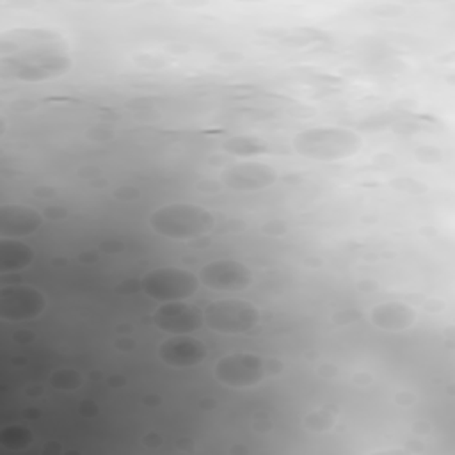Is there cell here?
<instances>
[{
	"mask_svg": "<svg viewBox=\"0 0 455 455\" xmlns=\"http://www.w3.org/2000/svg\"><path fill=\"white\" fill-rule=\"evenodd\" d=\"M199 281L204 286L219 291H240L251 284L252 274L251 268L242 261L217 259L201 268Z\"/></svg>",
	"mask_w": 455,
	"mask_h": 455,
	"instance_id": "obj_8",
	"label": "cell"
},
{
	"mask_svg": "<svg viewBox=\"0 0 455 455\" xmlns=\"http://www.w3.org/2000/svg\"><path fill=\"white\" fill-rule=\"evenodd\" d=\"M50 382L53 387L62 389V391H69V389H76L80 386V375L75 370H57L55 373H52Z\"/></svg>",
	"mask_w": 455,
	"mask_h": 455,
	"instance_id": "obj_16",
	"label": "cell"
},
{
	"mask_svg": "<svg viewBox=\"0 0 455 455\" xmlns=\"http://www.w3.org/2000/svg\"><path fill=\"white\" fill-rule=\"evenodd\" d=\"M224 149L233 153V155H240V156H254V155L267 153L268 146L259 137L236 135V137H231L229 140L224 142Z\"/></svg>",
	"mask_w": 455,
	"mask_h": 455,
	"instance_id": "obj_15",
	"label": "cell"
},
{
	"mask_svg": "<svg viewBox=\"0 0 455 455\" xmlns=\"http://www.w3.org/2000/svg\"><path fill=\"white\" fill-rule=\"evenodd\" d=\"M206 347L190 334H172L158 347V357L172 368H190L206 359Z\"/></svg>",
	"mask_w": 455,
	"mask_h": 455,
	"instance_id": "obj_11",
	"label": "cell"
},
{
	"mask_svg": "<svg viewBox=\"0 0 455 455\" xmlns=\"http://www.w3.org/2000/svg\"><path fill=\"white\" fill-rule=\"evenodd\" d=\"M46 307V297L34 286H4L0 290V316L21 322L39 316Z\"/></svg>",
	"mask_w": 455,
	"mask_h": 455,
	"instance_id": "obj_7",
	"label": "cell"
},
{
	"mask_svg": "<svg viewBox=\"0 0 455 455\" xmlns=\"http://www.w3.org/2000/svg\"><path fill=\"white\" fill-rule=\"evenodd\" d=\"M34 259V249L16 238H2L0 242V270L16 272L28 267Z\"/></svg>",
	"mask_w": 455,
	"mask_h": 455,
	"instance_id": "obj_14",
	"label": "cell"
},
{
	"mask_svg": "<svg viewBox=\"0 0 455 455\" xmlns=\"http://www.w3.org/2000/svg\"><path fill=\"white\" fill-rule=\"evenodd\" d=\"M199 283L201 281L196 274L178 267L155 268L140 279L144 293L160 302L188 299L196 293Z\"/></svg>",
	"mask_w": 455,
	"mask_h": 455,
	"instance_id": "obj_4",
	"label": "cell"
},
{
	"mask_svg": "<svg viewBox=\"0 0 455 455\" xmlns=\"http://www.w3.org/2000/svg\"><path fill=\"white\" fill-rule=\"evenodd\" d=\"M370 320L384 331H405L416 320V311L403 302H382L371 307Z\"/></svg>",
	"mask_w": 455,
	"mask_h": 455,
	"instance_id": "obj_13",
	"label": "cell"
},
{
	"mask_svg": "<svg viewBox=\"0 0 455 455\" xmlns=\"http://www.w3.org/2000/svg\"><path fill=\"white\" fill-rule=\"evenodd\" d=\"M215 377L231 387H251L268 373V363L256 354L238 352L220 357L213 366Z\"/></svg>",
	"mask_w": 455,
	"mask_h": 455,
	"instance_id": "obj_6",
	"label": "cell"
},
{
	"mask_svg": "<svg viewBox=\"0 0 455 455\" xmlns=\"http://www.w3.org/2000/svg\"><path fill=\"white\" fill-rule=\"evenodd\" d=\"M153 322L169 334H190L203 325L204 316L196 306L185 300H169L156 307Z\"/></svg>",
	"mask_w": 455,
	"mask_h": 455,
	"instance_id": "obj_9",
	"label": "cell"
},
{
	"mask_svg": "<svg viewBox=\"0 0 455 455\" xmlns=\"http://www.w3.org/2000/svg\"><path fill=\"white\" fill-rule=\"evenodd\" d=\"M277 171L261 162H236L222 171V181L233 190H261L274 185Z\"/></svg>",
	"mask_w": 455,
	"mask_h": 455,
	"instance_id": "obj_10",
	"label": "cell"
},
{
	"mask_svg": "<svg viewBox=\"0 0 455 455\" xmlns=\"http://www.w3.org/2000/svg\"><path fill=\"white\" fill-rule=\"evenodd\" d=\"M43 217L37 210L25 204L0 206V235L2 238H20L39 229Z\"/></svg>",
	"mask_w": 455,
	"mask_h": 455,
	"instance_id": "obj_12",
	"label": "cell"
},
{
	"mask_svg": "<svg viewBox=\"0 0 455 455\" xmlns=\"http://www.w3.org/2000/svg\"><path fill=\"white\" fill-rule=\"evenodd\" d=\"M204 323L222 334L247 332L259 323V309L245 300H215L203 311Z\"/></svg>",
	"mask_w": 455,
	"mask_h": 455,
	"instance_id": "obj_5",
	"label": "cell"
},
{
	"mask_svg": "<svg viewBox=\"0 0 455 455\" xmlns=\"http://www.w3.org/2000/svg\"><path fill=\"white\" fill-rule=\"evenodd\" d=\"M149 226L165 238L188 240L210 231L213 228V215L199 204L171 203L151 213Z\"/></svg>",
	"mask_w": 455,
	"mask_h": 455,
	"instance_id": "obj_2",
	"label": "cell"
},
{
	"mask_svg": "<svg viewBox=\"0 0 455 455\" xmlns=\"http://www.w3.org/2000/svg\"><path fill=\"white\" fill-rule=\"evenodd\" d=\"M293 148L315 160H339L361 148V137L347 128H309L295 135Z\"/></svg>",
	"mask_w": 455,
	"mask_h": 455,
	"instance_id": "obj_3",
	"label": "cell"
},
{
	"mask_svg": "<svg viewBox=\"0 0 455 455\" xmlns=\"http://www.w3.org/2000/svg\"><path fill=\"white\" fill-rule=\"evenodd\" d=\"M71 66L68 41L52 28H12L0 36V69L23 82L64 75Z\"/></svg>",
	"mask_w": 455,
	"mask_h": 455,
	"instance_id": "obj_1",
	"label": "cell"
}]
</instances>
